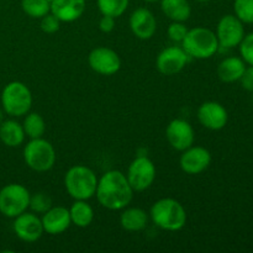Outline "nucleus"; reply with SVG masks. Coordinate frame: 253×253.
<instances>
[{"label": "nucleus", "mask_w": 253, "mask_h": 253, "mask_svg": "<svg viewBox=\"0 0 253 253\" xmlns=\"http://www.w3.org/2000/svg\"><path fill=\"white\" fill-rule=\"evenodd\" d=\"M150 216L153 224L165 231H179L187 224V211L178 200L163 198L151 207Z\"/></svg>", "instance_id": "f03ea898"}, {"label": "nucleus", "mask_w": 253, "mask_h": 253, "mask_svg": "<svg viewBox=\"0 0 253 253\" xmlns=\"http://www.w3.org/2000/svg\"><path fill=\"white\" fill-rule=\"evenodd\" d=\"M24 161L35 172H48L56 163V151L52 143L44 138H31L24 148Z\"/></svg>", "instance_id": "423d86ee"}, {"label": "nucleus", "mask_w": 253, "mask_h": 253, "mask_svg": "<svg viewBox=\"0 0 253 253\" xmlns=\"http://www.w3.org/2000/svg\"><path fill=\"white\" fill-rule=\"evenodd\" d=\"M98 177L91 168L77 165L64 175V188L74 200H89L95 195Z\"/></svg>", "instance_id": "7ed1b4c3"}, {"label": "nucleus", "mask_w": 253, "mask_h": 253, "mask_svg": "<svg viewBox=\"0 0 253 253\" xmlns=\"http://www.w3.org/2000/svg\"><path fill=\"white\" fill-rule=\"evenodd\" d=\"M148 224V215L141 208H127L123 209L120 215V225L128 232H138L146 229Z\"/></svg>", "instance_id": "aec40b11"}, {"label": "nucleus", "mask_w": 253, "mask_h": 253, "mask_svg": "<svg viewBox=\"0 0 253 253\" xmlns=\"http://www.w3.org/2000/svg\"><path fill=\"white\" fill-rule=\"evenodd\" d=\"M125 173L118 169H111L104 173L98 179L96 185V199L99 204L108 210H123L131 203L133 197Z\"/></svg>", "instance_id": "f257e3e1"}, {"label": "nucleus", "mask_w": 253, "mask_h": 253, "mask_svg": "<svg viewBox=\"0 0 253 253\" xmlns=\"http://www.w3.org/2000/svg\"><path fill=\"white\" fill-rule=\"evenodd\" d=\"M189 61V56L179 46H170L162 49L156 58L158 72L165 76H174L184 69Z\"/></svg>", "instance_id": "ddd939ff"}, {"label": "nucleus", "mask_w": 253, "mask_h": 253, "mask_svg": "<svg viewBox=\"0 0 253 253\" xmlns=\"http://www.w3.org/2000/svg\"><path fill=\"white\" fill-rule=\"evenodd\" d=\"M1 105L5 114L20 118L30 113L32 106V93L22 82H10L1 91Z\"/></svg>", "instance_id": "39448f33"}, {"label": "nucleus", "mask_w": 253, "mask_h": 253, "mask_svg": "<svg viewBox=\"0 0 253 253\" xmlns=\"http://www.w3.org/2000/svg\"><path fill=\"white\" fill-rule=\"evenodd\" d=\"M30 192L19 183H10L0 189V212L4 216L15 219L30 207Z\"/></svg>", "instance_id": "0eeeda50"}, {"label": "nucleus", "mask_w": 253, "mask_h": 253, "mask_svg": "<svg viewBox=\"0 0 253 253\" xmlns=\"http://www.w3.org/2000/svg\"><path fill=\"white\" fill-rule=\"evenodd\" d=\"M30 209L35 214H44L52 208V199L46 193H36L30 197Z\"/></svg>", "instance_id": "cd10ccee"}, {"label": "nucleus", "mask_w": 253, "mask_h": 253, "mask_svg": "<svg viewBox=\"0 0 253 253\" xmlns=\"http://www.w3.org/2000/svg\"><path fill=\"white\" fill-rule=\"evenodd\" d=\"M15 235L21 241L32 244L41 239L43 235V226H42L41 217L37 216L35 212H22L19 216L15 217L12 224Z\"/></svg>", "instance_id": "4468645a"}, {"label": "nucleus", "mask_w": 253, "mask_h": 253, "mask_svg": "<svg viewBox=\"0 0 253 253\" xmlns=\"http://www.w3.org/2000/svg\"><path fill=\"white\" fill-rule=\"evenodd\" d=\"M216 37L222 48H235L245 37L244 22L236 15H225L216 26Z\"/></svg>", "instance_id": "1a4fd4ad"}, {"label": "nucleus", "mask_w": 253, "mask_h": 253, "mask_svg": "<svg viewBox=\"0 0 253 253\" xmlns=\"http://www.w3.org/2000/svg\"><path fill=\"white\" fill-rule=\"evenodd\" d=\"M130 0H96L99 11L101 15L111 17H120L127 10Z\"/></svg>", "instance_id": "393cba45"}, {"label": "nucleus", "mask_w": 253, "mask_h": 253, "mask_svg": "<svg viewBox=\"0 0 253 253\" xmlns=\"http://www.w3.org/2000/svg\"><path fill=\"white\" fill-rule=\"evenodd\" d=\"M40 26H41V30L44 34H54L61 27V21L52 12H48L43 17H41Z\"/></svg>", "instance_id": "7c9ffc66"}, {"label": "nucleus", "mask_w": 253, "mask_h": 253, "mask_svg": "<svg viewBox=\"0 0 253 253\" xmlns=\"http://www.w3.org/2000/svg\"><path fill=\"white\" fill-rule=\"evenodd\" d=\"M239 47L240 54H241V58L244 59L245 63L249 64V66H253V32L245 35L244 40L239 44Z\"/></svg>", "instance_id": "c85d7f7f"}, {"label": "nucleus", "mask_w": 253, "mask_h": 253, "mask_svg": "<svg viewBox=\"0 0 253 253\" xmlns=\"http://www.w3.org/2000/svg\"><path fill=\"white\" fill-rule=\"evenodd\" d=\"M22 127L25 135L30 138H40L46 132V123L39 113H27Z\"/></svg>", "instance_id": "b1692460"}, {"label": "nucleus", "mask_w": 253, "mask_h": 253, "mask_svg": "<svg viewBox=\"0 0 253 253\" xmlns=\"http://www.w3.org/2000/svg\"><path fill=\"white\" fill-rule=\"evenodd\" d=\"M197 1H199V2H208V1H209V0H197Z\"/></svg>", "instance_id": "c9c22d12"}, {"label": "nucleus", "mask_w": 253, "mask_h": 253, "mask_svg": "<svg viewBox=\"0 0 253 253\" xmlns=\"http://www.w3.org/2000/svg\"><path fill=\"white\" fill-rule=\"evenodd\" d=\"M99 29L104 34H109V32L113 31L115 29V17L103 15V17L99 21Z\"/></svg>", "instance_id": "473e14b6"}, {"label": "nucleus", "mask_w": 253, "mask_h": 253, "mask_svg": "<svg viewBox=\"0 0 253 253\" xmlns=\"http://www.w3.org/2000/svg\"><path fill=\"white\" fill-rule=\"evenodd\" d=\"M41 221L43 231L52 236L63 234L72 225L69 209L64 207H52L42 214Z\"/></svg>", "instance_id": "f3484780"}, {"label": "nucleus", "mask_w": 253, "mask_h": 253, "mask_svg": "<svg viewBox=\"0 0 253 253\" xmlns=\"http://www.w3.org/2000/svg\"><path fill=\"white\" fill-rule=\"evenodd\" d=\"M180 44L189 58L195 59L210 58L220 48L216 34L207 27H194L188 30Z\"/></svg>", "instance_id": "20e7f679"}, {"label": "nucleus", "mask_w": 253, "mask_h": 253, "mask_svg": "<svg viewBox=\"0 0 253 253\" xmlns=\"http://www.w3.org/2000/svg\"><path fill=\"white\" fill-rule=\"evenodd\" d=\"M246 69V63L240 57H226L217 66V77L224 83H235L241 79Z\"/></svg>", "instance_id": "6ab92c4d"}, {"label": "nucleus", "mask_w": 253, "mask_h": 253, "mask_svg": "<svg viewBox=\"0 0 253 253\" xmlns=\"http://www.w3.org/2000/svg\"><path fill=\"white\" fill-rule=\"evenodd\" d=\"M240 82L242 88L246 89L247 91H253V66L246 67Z\"/></svg>", "instance_id": "2f4dec72"}, {"label": "nucleus", "mask_w": 253, "mask_h": 253, "mask_svg": "<svg viewBox=\"0 0 253 253\" xmlns=\"http://www.w3.org/2000/svg\"><path fill=\"white\" fill-rule=\"evenodd\" d=\"M88 63L95 73L101 76H113L121 68L120 56L109 47H96L88 56Z\"/></svg>", "instance_id": "9d476101"}, {"label": "nucleus", "mask_w": 253, "mask_h": 253, "mask_svg": "<svg viewBox=\"0 0 253 253\" xmlns=\"http://www.w3.org/2000/svg\"><path fill=\"white\" fill-rule=\"evenodd\" d=\"M146 2H156V1H160V0H143Z\"/></svg>", "instance_id": "f704fd0d"}, {"label": "nucleus", "mask_w": 253, "mask_h": 253, "mask_svg": "<svg viewBox=\"0 0 253 253\" xmlns=\"http://www.w3.org/2000/svg\"><path fill=\"white\" fill-rule=\"evenodd\" d=\"M166 138L170 147L182 152L194 145V128L187 120L173 119L166 127Z\"/></svg>", "instance_id": "9b49d317"}, {"label": "nucleus", "mask_w": 253, "mask_h": 253, "mask_svg": "<svg viewBox=\"0 0 253 253\" xmlns=\"http://www.w3.org/2000/svg\"><path fill=\"white\" fill-rule=\"evenodd\" d=\"M2 118H4V114H2V111L0 110V124H1L2 121H4V120H2Z\"/></svg>", "instance_id": "72a5a7b5"}, {"label": "nucleus", "mask_w": 253, "mask_h": 253, "mask_svg": "<svg viewBox=\"0 0 253 253\" xmlns=\"http://www.w3.org/2000/svg\"><path fill=\"white\" fill-rule=\"evenodd\" d=\"M211 163V153L202 146H190L182 151L179 158V166L187 174L197 175L205 172Z\"/></svg>", "instance_id": "f8f14e48"}, {"label": "nucleus", "mask_w": 253, "mask_h": 253, "mask_svg": "<svg viewBox=\"0 0 253 253\" xmlns=\"http://www.w3.org/2000/svg\"><path fill=\"white\" fill-rule=\"evenodd\" d=\"M161 10L172 21L184 22L192 15V6L188 0H160Z\"/></svg>", "instance_id": "4be33fe9"}, {"label": "nucleus", "mask_w": 253, "mask_h": 253, "mask_svg": "<svg viewBox=\"0 0 253 253\" xmlns=\"http://www.w3.org/2000/svg\"><path fill=\"white\" fill-rule=\"evenodd\" d=\"M126 178L133 192H145L156 179L155 163L147 156H137L128 166Z\"/></svg>", "instance_id": "6e6552de"}, {"label": "nucleus", "mask_w": 253, "mask_h": 253, "mask_svg": "<svg viewBox=\"0 0 253 253\" xmlns=\"http://www.w3.org/2000/svg\"><path fill=\"white\" fill-rule=\"evenodd\" d=\"M85 0H51V12L61 22L77 21L85 11Z\"/></svg>", "instance_id": "a211bd4d"}, {"label": "nucleus", "mask_w": 253, "mask_h": 253, "mask_svg": "<svg viewBox=\"0 0 253 253\" xmlns=\"http://www.w3.org/2000/svg\"><path fill=\"white\" fill-rule=\"evenodd\" d=\"M131 32L140 40H150L157 30V20L153 12L147 7H138L133 10L128 20Z\"/></svg>", "instance_id": "dca6fc26"}, {"label": "nucleus", "mask_w": 253, "mask_h": 253, "mask_svg": "<svg viewBox=\"0 0 253 253\" xmlns=\"http://www.w3.org/2000/svg\"><path fill=\"white\" fill-rule=\"evenodd\" d=\"M197 116L200 125L211 131L222 130L229 121L227 110L217 101L203 103L198 109Z\"/></svg>", "instance_id": "2eb2a0df"}, {"label": "nucleus", "mask_w": 253, "mask_h": 253, "mask_svg": "<svg viewBox=\"0 0 253 253\" xmlns=\"http://www.w3.org/2000/svg\"><path fill=\"white\" fill-rule=\"evenodd\" d=\"M25 131L21 124L15 120H5L0 124V141L7 147H19L25 141Z\"/></svg>", "instance_id": "412c9836"}, {"label": "nucleus", "mask_w": 253, "mask_h": 253, "mask_svg": "<svg viewBox=\"0 0 253 253\" xmlns=\"http://www.w3.org/2000/svg\"><path fill=\"white\" fill-rule=\"evenodd\" d=\"M234 11L244 24H253V0H235Z\"/></svg>", "instance_id": "bb28decb"}, {"label": "nucleus", "mask_w": 253, "mask_h": 253, "mask_svg": "<svg viewBox=\"0 0 253 253\" xmlns=\"http://www.w3.org/2000/svg\"><path fill=\"white\" fill-rule=\"evenodd\" d=\"M188 32V27L185 26L184 22L180 21H173L172 24L168 26L167 34L169 37L170 41L175 42V43H182V41L184 40L185 35Z\"/></svg>", "instance_id": "c756f323"}, {"label": "nucleus", "mask_w": 253, "mask_h": 253, "mask_svg": "<svg viewBox=\"0 0 253 253\" xmlns=\"http://www.w3.org/2000/svg\"><path fill=\"white\" fill-rule=\"evenodd\" d=\"M69 215L72 224L81 229L88 227L94 220V210L86 200H74L69 208Z\"/></svg>", "instance_id": "5701e85b"}, {"label": "nucleus", "mask_w": 253, "mask_h": 253, "mask_svg": "<svg viewBox=\"0 0 253 253\" xmlns=\"http://www.w3.org/2000/svg\"><path fill=\"white\" fill-rule=\"evenodd\" d=\"M21 7L27 16L41 19L51 12V0H22Z\"/></svg>", "instance_id": "a878e982"}]
</instances>
